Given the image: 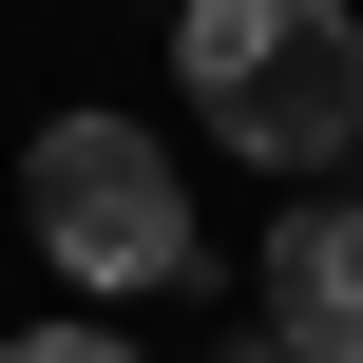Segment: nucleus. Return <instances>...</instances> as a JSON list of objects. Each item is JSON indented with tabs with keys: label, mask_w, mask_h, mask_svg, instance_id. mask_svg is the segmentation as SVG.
<instances>
[{
	"label": "nucleus",
	"mask_w": 363,
	"mask_h": 363,
	"mask_svg": "<svg viewBox=\"0 0 363 363\" xmlns=\"http://www.w3.org/2000/svg\"><path fill=\"white\" fill-rule=\"evenodd\" d=\"M172 96L249 172H325L363 134V19L345 0H172Z\"/></svg>",
	"instance_id": "f257e3e1"
},
{
	"label": "nucleus",
	"mask_w": 363,
	"mask_h": 363,
	"mask_svg": "<svg viewBox=\"0 0 363 363\" xmlns=\"http://www.w3.org/2000/svg\"><path fill=\"white\" fill-rule=\"evenodd\" d=\"M19 230H38L57 287L134 306V287L191 268V172H172L153 115H96V96H77V115H38V153H19Z\"/></svg>",
	"instance_id": "f03ea898"
},
{
	"label": "nucleus",
	"mask_w": 363,
	"mask_h": 363,
	"mask_svg": "<svg viewBox=\"0 0 363 363\" xmlns=\"http://www.w3.org/2000/svg\"><path fill=\"white\" fill-rule=\"evenodd\" d=\"M268 345L287 363H363V211L287 191V230H268Z\"/></svg>",
	"instance_id": "7ed1b4c3"
},
{
	"label": "nucleus",
	"mask_w": 363,
	"mask_h": 363,
	"mask_svg": "<svg viewBox=\"0 0 363 363\" xmlns=\"http://www.w3.org/2000/svg\"><path fill=\"white\" fill-rule=\"evenodd\" d=\"M0 363H134V345H115V325H19Z\"/></svg>",
	"instance_id": "20e7f679"
}]
</instances>
